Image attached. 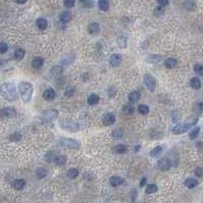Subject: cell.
<instances>
[{"mask_svg": "<svg viewBox=\"0 0 203 203\" xmlns=\"http://www.w3.org/2000/svg\"><path fill=\"white\" fill-rule=\"evenodd\" d=\"M0 94L4 97L6 101H14V100L17 99V91L16 87L13 83H10V82H7V83H4L0 86Z\"/></svg>", "mask_w": 203, "mask_h": 203, "instance_id": "6da1fadb", "label": "cell"}, {"mask_svg": "<svg viewBox=\"0 0 203 203\" xmlns=\"http://www.w3.org/2000/svg\"><path fill=\"white\" fill-rule=\"evenodd\" d=\"M19 91L24 102L29 103L32 100L33 94H34V86L32 83L28 81H22L19 84Z\"/></svg>", "mask_w": 203, "mask_h": 203, "instance_id": "7a4b0ae2", "label": "cell"}, {"mask_svg": "<svg viewBox=\"0 0 203 203\" xmlns=\"http://www.w3.org/2000/svg\"><path fill=\"white\" fill-rule=\"evenodd\" d=\"M197 121H198V119H195L194 121L191 123H183V124L176 125L175 127H173L172 132H173L174 134H182V133H185L187 130H189L190 128H192L193 126H195Z\"/></svg>", "mask_w": 203, "mask_h": 203, "instance_id": "3957f363", "label": "cell"}, {"mask_svg": "<svg viewBox=\"0 0 203 203\" xmlns=\"http://www.w3.org/2000/svg\"><path fill=\"white\" fill-rule=\"evenodd\" d=\"M58 144L61 147H66V148H79V142L77 140L72 139V138H60L58 140Z\"/></svg>", "mask_w": 203, "mask_h": 203, "instance_id": "277c9868", "label": "cell"}, {"mask_svg": "<svg viewBox=\"0 0 203 203\" xmlns=\"http://www.w3.org/2000/svg\"><path fill=\"white\" fill-rule=\"evenodd\" d=\"M60 126L61 128L70 131V132H76L79 130V124L73 120H63L60 122Z\"/></svg>", "mask_w": 203, "mask_h": 203, "instance_id": "5b68a950", "label": "cell"}, {"mask_svg": "<svg viewBox=\"0 0 203 203\" xmlns=\"http://www.w3.org/2000/svg\"><path fill=\"white\" fill-rule=\"evenodd\" d=\"M143 80H144V84H145V86L147 87L148 91H155V88L156 86V80L152 75H150L149 73H146L145 75L143 76Z\"/></svg>", "mask_w": 203, "mask_h": 203, "instance_id": "8992f818", "label": "cell"}, {"mask_svg": "<svg viewBox=\"0 0 203 203\" xmlns=\"http://www.w3.org/2000/svg\"><path fill=\"white\" fill-rule=\"evenodd\" d=\"M57 116H58L57 110H49V111L44 113V115L42 117V121H43V123L52 122L57 118Z\"/></svg>", "mask_w": 203, "mask_h": 203, "instance_id": "52a82bcc", "label": "cell"}, {"mask_svg": "<svg viewBox=\"0 0 203 203\" xmlns=\"http://www.w3.org/2000/svg\"><path fill=\"white\" fill-rule=\"evenodd\" d=\"M0 117L1 118H8V119H11V118L16 117V111L12 108H5V109H2L0 111Z\"/></svg>", "mask_w": 203, "mask_h": 203, "instance_id": "ba28073f", "label": "cell"}, {"mask_svg": "<svg viewBox=\"0 0 203 203\" xmlns=\"http://www.w3.org/2000/svg\"><path fill=\"white\" fill-rule=\"evenodd\" d=\"M158 167L161 171H168L171 168V161L168 158H163L158 161Z\"/></svg>", "mask_w": 203, "mask_h": 203, "instance_id": "9c48e42d", "label": "cell"}, {"mask_svg": "<svg viewBox=\"0 0 203 203\" xmlns=\"http://www.w3.org/2000/svg\"><path fill=\"white\" fill-rule=\"evenodd\" d=\"M116 121V117H115L114 114H112V113H108L104 116L103 118V123H104V125L106 126H110V125H113Z\"/></svg>", "mask_w": 203, "mask_h": 203, "instance_id": "30bf717a", "label": "cell"}, {"mask_svg": "<svg viewBox=\"0 0 203 203\" xmlns=\"http://www.w3.org/2000/svg\"><path fill=\"white\" fill-rule=\"evenodd\" d=\"M55 96H56V92L52 87L47 88L43 94V97L46 100V101H53V100L55 99Z\"/></svg>", "mask_w": 203, "mask_h": 203, "instance_id": "8fae6325", "label": "cell"}, {"mask_svg": "<svg viewBox=\"0 0 203 203\" xmlns=\"http://www.w3.org/2000/svg\"><path fill=\"white\" fill-rule=\"evenodd\" d=\"M100 25L97 24V22H91V24L88 25V27H87V32L89 33L91 35H97L100 33Z\"/></svg>", "mask_w": 203, "mask_h": 203, "instance_id": "7c38bea8", "label": "cell"}, {"mask_svg": "<svg viewBox=\"0 0 203 203\" xmlns=\"http://www.w3.org/2000/svg\"><path fill=\"white\" fill-rule=\"evenodd\" d=\"M122 62V55L120 54H113L110 57V64L112 66H119Z\"/></svg>", "mask_w": 203, "mask_h": 203, "instance_id": "4fadbf2b", "label": "cell"}, {"mask_svg": "<svg viewBox=\"0 0 203 203\" xmlns=\"http://www.w3.org/2000/svg\"><path fill=\"white\" fill-rule=\"evenodd\" d=\"M127 41H128L127 35L123 34V35H121V36H119V37H118L117 44H118V46H119V47L121 48V49H124V48L127 47Z\"/></svg>", "mask_w": 203, "mask_h": 203, "instance_id": "5bb4252c", "label": "cell"}, {"mask_svg": "<svg viewBox=\"0 0 203 203\" xmlns=\"http://www.w3.org/2000/svg\"><path fill=\"white\" fill-rule=\"evenodd\" d=\"M123 182H124V180L119 176H113V177H111V179H110V184H111V186H113V187L120 186Z\"/></svg>", "mask_w": 203, "mask_h": 203, "instance_id": "9a60e30c", "label": "cell"}, {"mask_svg": "<svg viewBox=\"0 0 203 203\" xmlns=\"http://www.w3.org/2000/svg\"><path fill=\"white\" fill-rule=\"evenodd\" d=\"M140 97H141L140 92L137 91H135L130 92V94H128V100H129V102H131V103H135V102L139 101Z\"/></svg>", "mask_w": 203, "mask_h": 203, "instance_id": "2e32d148", "label": "cell"}, {"mask_svg": "<svg viewBox=\"0 0 203 203\" xmlns=\"http://www.w3.org/2000/svg\"><path fill=\"white\" fill-rule=\"evenodd\" d=\"M99 102H100V97L97 94H91L87 97V104H88L89 106H94V105H97Z\"/></svg>", "mask_w": 203, "mask_h": 203, "instance_id": "e0dca14e", "label": "cell"}, {"mask_svg": "<svg viewBox=\"0 0 203 203\" xmlns=\"http://www.w3.org/2000/svg\"><path fill=\"white\" fill-rule=\"evenodd\" d=\"M36 25H37V27L39 28V30H44L47 29L48 22L45 19H42V17H41V19H38L37 20H36Z\"/></svg>", "mask_w": 203, "mask_h": 203, "instance_id": "ac0fdd59", "label": "cell"}, {"mask_svg": "<svg viewBox=\"0 0 203 203\" xmlns=\"http://www.w3.org/2000/svg\"><path fill=\"white\" fill-rule=\"evenodd\" d=\"M190 86L193 89H200L201 87V81L198 77H192L190 80Z\"/></svg>", "mask_w": 203, "mask_h": 203, "instance_id": "d6986e66", "label": "cell"}, {"mask_svg": "<svg viewBox=\"0 0 203 203\" xmlns=\"http://www.w3.org/2000/svg\"><path fill=\"white\" fill-rule=\"evenodd\" d=\"M59 19H60L63 24H66V22L71 20V13L68 11H63L62 13H60V15H59Z\"/></svg>", "mask_w": 203, "mask_h": 203, "instance_id": "ffe728a7", "label": "cell"}, {"mask_svg": "<svg viewBox=\"0 0 203 203\" xmlns=\"http://www.w3.org/2000/svg\"><path fill=\"white\" fill-rule=\"evenodd\" d=\"M30 64H32V66H33L34 68L39 69V68H41V67L43 66V64H44V59H43V58H41V57H37V58L33 59L32 62H30Z\"/></svg>", "mask_w": 203, "mask_h": 203, "instance_id": "44dd1931", "label": "cell"}, {"mask_svg": "<svg viewBox=\"0 0 203 203\" xmlns=\"http://www.w3.org/2000/svg\"><path fill=\"white\" fill-rule=\"evenodd\" d=\"M177 60L174 58H168L166 59V61H164V66H166L167 68H170V69H173L177 66Z\"/></svg>", "mask_w": 203, "mask_h": 203, "instance_id": "7402d4cb", "label": "cell"}, {"mask_svg": "<svg viewBox=\"0 0 203 203\" xmlns=\"http://www.w3.org/2000/svg\"><path fill=\"white\" fill-rule=\"evenodd\" d=\"M25 182L22 179L15 180V181L12 182V187H13L15 190H22L25 187Z\"/></svg>", "mask_w": 203, "mask_h": 203, "instance_id": "603a6c76", "label": "cell"}, {"mask_svg": "<svg viewBox=\"0 0 203 203\" xmlns=\"http://www.w3.org/2000/svg\"><path fill=\"white\" fill-rule=\"evenodd\" d=\"M62 71H63V66H61V65H56V66H54V67L51 69V75L52 76H58V75H60L61 73H62Z\"/></svg>", "mask_w": 203, "mask_h": 203, "instance_id": "cb8c5ba5", "label": "cell"}, {"mask_svg": "<svg viewBox=\"0 0 203 203\" xmlns=\"http://www.w3.org/2000/svg\"><path fill=\"white\" fill-rule=\"evenodd\" d=\"M197 185H198V181H197L196 179H187L186 181H185V186L189 189L195 188Z\"/></svg>", "mask_w": 203, "mask_h": 203, "instance_id": "d4e9b609", "label": "cell"}, {"mask_svg": "<svg viewBox=\"0 0 203 203\" xmlns=\"http://www.w3.org/2000/svg\"><path fill=\"white\" fill-rule=\"evenodd\" d=\"M163 150H164L163 146H161V145H158V146H155V147L150 151V155L152 156V158H156V156H158L160 155H161Z\"/></svg>", "mask_w": 203, "mask_h": 203, "instance_id": "484cf974", "label": "cell"}, {"mask_svg": "<svg viewBox=\"0 0 203 203\" xmlns=\"http://www.w3.org/2000/svg\"><path fill=\"white\" fill-rule=\"evenodd\" d=\"M113 150L115 151L116 153H119V155H123L127 151V146L124 144H118L113 148Z\"/></svg>", "mask_w": 203, "mask_h": 203, "instance_id": "4316f807", "label": "cell"}, {"mask_svg": "<svg viewBox=\"0 0 203 203\" xmlns=\"http://www.w3.org/2000/svg\"><path fill=\"white\" fill-rule=\"evenodd\" d=\"M161 60V57L160 55H148L147 58H146V61L149 63H156L160 62Z\"/></svg>", "mask_w": 203, "mask_h": 203, "instance_id": "83f0119b", "label": "cell"}, {"mask_svg": "<svg viewBox=\"0 0 203 203\" xmlns=\"http://www.w3.org/2000/svg\"><path fill=\"white\" fill-rule=\"evenodd\" d=\"M156 191H158V186H156V185L149 184L146 186V189H145L146 194H153V193H155Z\"/></svg>", "mask_w": 203, "mask_h": 203, "instance_id": "f1b7e54d", "label": "cell"}, {"mask_svg": "<svg viewBox=\"0 0 203 203\" xmlns=\"http://www.w3.org/2000/svg\"><path fill=\"white\" fill-rule=\"evenodd\" d=\"M25 51L24 49H17L14 52V58L16 59V60H22V59L25 57Z\"/></svg>", "mask_w": 203, "mask_h": 203, "instance_id": "f546056e", "label": "cell"}, {"mask_svg": "<svg viewBox=\"0 0 203 203\" xmlns=\"http://www.w3.org/2000/svg\"><path fill=\"white\" fill-rule=\"evenodd\" d=\"M66 161H67V158H66V156L64 155H57L55 158V160H54V163L56 164H58V166H62L66 163Z\"/></svg>", "mask_w": 203, "mask_h": 203, "instance_id": "4dcf8cb0", "label": "cell"}, {"mask_svg": "<svg viewBox=\"0 0 203 203\" xmlns=\"http://www.w3.org/2000/svg\"><path fill=\"white\" fill-rule=\"evenodd\" d=\"M138 112L140 113L141 115H147L148 113H149V108L148 106H146V105H139L138 106Z\"/></svg>", "mask_w": 203, "mask_h": 203, "instance_id": "1f68e13d", "label": "cell"}, {"mask_svg": "<svg viewBox=\"0 0 203 203\" xmlns=\"http://www.w3.org/2000/svg\"><path fill=\"white\" fill-rule=\"evenodd\" d=\"M36 175H37V177L39 179L45 178V177L47 176V170L44 168H39L37 170V172H36Z\"/></svg>", "mask_w": 203, "mask_h": 203, "instance_id": "d6a6232c", "label": "cell"}, {"mask_svg": "<svg viewBox=\"0 0 203 203\" xmlns=\"http://www.w3.org/2000/svg\"><path fill=\"white\" fill-rule=\"evenodd\" d=\"M56 156H57V155H56L55 151L51 150V151H49V152H47V155L45 156V160L49 161V163H51V161H54Z\"/></svg>", "mask_w": 203, "mask_h": 203, "instance_id": "836d02e7", "label": "cell"}, {"mask_svg": "<svg viewBox=\"0 0 203 203\" xmlns=\"http://www.w3.org/2000/svg\"><path fill=\"white\" fill-rule=\"evenodd\" d=\"M199 132H200V127L194 128V129H192V130H191V132L189 133V137L191 138V139H195V138L198 137Z\"/></svg>", "mask_w": 203, "mask_h": 203, "instance_id": "e575fe53", "label": "cell"}, {"mask_svg": "<svg viewBox=\"0 0 203 203\" xmlns=\"http://www.w3.org/2000/svg\"><path fill=\"white\" fill-rule=\"evenodd\" d=\"M78 176V171L76 169H70L67 172V177L69 179H75Z\"/></svg>", "mask_w": 203, "mask_h": 203, "instance_id": "d590c367", "label": "cell"}, {"mask_svg": "<svg viewBox=\"0 0 203 203\" xmlns=\"http://www.w3.org/2000/svg\"><path fill=\"white\" fill-rule=\"evenodd\" d=\"M122 135H123V130L122 129L117 128V129L112 131V136L114 138H116V139H120V138L122 137Z\"/></svg>", "mask_w": 203, "mask_h": 203, "instance_id": "8d00e7d4", "label": "cell"}, {"mask_svg": "<svg viewBox=\"0 0 203 203\" xmlns=\"http://www.w3.org/2000/svg\"><path fill=\"white\" fill-rule=\"evenodd\" d=\"M109 2L106 1V0H101V1H99V7L101 8L102 10H108L109 9Z\"/></svg>", "mask_w": 203, "mask_h": 203, "instance_id": "74e56055", "label": "cell"}, {"mask_svg": "<svg viewBox=\"0 0 203 203\" xmlns=\"http://www.w3.org/2000/svg\"><path fill=\"white\" fill-rule=\"evenodd\" d=\"M153 13H155V16L160 17L164 13V7H161V6H158L155 8V11H153Z\"/></svg>", "mask_w": 203, "mask_h": 203, "instance_id": "f35d334b", "label": "cell"}, {"mask_svg": "<svg viewBox=\"0 0 203 203\" xmlns=\"http://www.w3.org/2000/svg\"><path fill=\"white\" fill-rule=\"evenodd\" d=\"M123 112H124L126 115L133 114V113H134V107L131 106V105H127V106L124 107V109H123Z\"/></svg>", "mask_w": 203, "mask_h": 203, "instance_id": "ab89813d", "label": "cell"}, {"mask_svg": "<svg viewBox=\"0 0 203 203\" xmlns=\"http://www.w3.org/2000/svg\"><path fill=\"white\" fill-rule=\"evenodd\" d=\"M9 138H10V140H12V141H19L22 138V135L20 134L19 132H14L13 134H11L9 136Z\"/></svg>", "mask_w": 203, "mask_h": 203, "instance_id": "60d3db41", "label": "cell"}, {"mask_svg": "<svg viewBox=\"0 0 203 203\" xmlns=\"http://www.w3.org/2000/svg\"><path fill=\"white\" fill-rule=\"evenodd\" d=\"M74 92H75V87L70 86V87H68V88L65 91V92H64V96L67 97H70L73 96Z\"/></svg>", "mask_w": 203, "mask_h": 203, "instance_id": "b9f144b4", "label": "cell"}, {"mask_svg": "<svg viewBox=\"0 0 203 203\" xmlns=\"http://www.w3.org/2000/svg\"><path fill=\"white\" fill-rule=\"evenodd\" d=\"M194 71L196 73H198L199 75H202L203 74V66L200 63H196L194 65Z\"/></svg>", "mask_w": 203, "mask_h": 203, "instance_id": "7bdbcfd3", "label": "cell"}, {"mask_svg": "<svg viewBox=\"0 0 203 203\" xmlns=\"http://www.w3.org/2000/svg\"><path fill=\"white\" fill-rule=\"evenodd\" d=\"M7 50H8V46H7L6 43L4 42H1L0 43V54H4L7 52Z\"/></svg>", "mask_w": 203, "mask_h": 203, "instance_id": "ee69618b", "label": "cell"}, {"mask_svg": "<svg viewBox=\"0 0 203 203\" xmlns=\"http://www.w3.org/2000/svg\"><path fill=\"white\" fill-rule=\"evenodd\" d=\"M73 60H74V56H73V57H72V56H70V57H66V58L62 61V62H61V64H65V66H66V65H69V64L72 62Z\"/></svg>", "mask_w": 203, "mask_h": 203, "instance_id": "f6af8a7d", "label": "cell"}, {"mask_svg": "<svg viewBox=\"0 0 203 203\" xmlns=\"http://www.w3.org/2000/svg\"><path fill=\"white\" fill-rule=\"evenodd\" d=\"M116 92H117V91H116V88H115V87H110L109 89H108V94H109V97H114V96H116Z\"/></svg>", "mask_w": 203, "mask_h": 203, "instance_id": "bcb514c9", "label": "cell"}, {"mask_svg": "<svg viewBox=\"0 0 203 203\" xmlns=\"http://www.w3.org/2000/svg\"><path fill=\"white\" fill-rule=\"evenodd\" d=\"M74 4H75V2H74L73 0H68V1L64 2V6L67 7V8H71V7H73Z\"/></svg>", "mask_w": 203, "mask_h": 203, "instance_id": "7dc6e473", "label": "cell"}, {"mask_svg": "<svg viewBox=\"0 0 203 203\" xmlns=\"http://www.w3.org/2000/svg\"><path fill=\"white\" fill-rule=\"evenodd\" d=\"M172 116H173V121H174V122H177L178 120H180V118H181V115H180V113L178 114V112H177V111L173 112Z\"/></svg>", "mask_w": 203, "mask_h": 203, "instance_id": "c3c4849f", "label": "cell"}, {"mask_svg": "<svg viewBox=\"0 0 203 203\" xmlns=\"http://www.w3.org/2000/svg\"><path fill=\"white\" fill-rule=\"evenodd\" d=\"M195 175H196L197 177H201L202 175H203L202 168H200V167H198V168L195 169Z\"/></svg>", "mask_w": 203, "mask_h": 203, "instance_id": "681fc988", "label": "cell"}, {"mask_svg": "<svg viewBox=\"0 0 203 203\" xmlns=\"http://www.w3.org/2000/svg\"><path fill=\"white\" fill-rule=\"evenodd\" d=\"M158 3V5H160V6L164 7V6H167V5L169 4V1H161V0H160Z\"/></svg>", "mask_w": 203, "mask_h": 203, "instance_id": "f907efd6", "label": "cell"}, {"mask_svg": "<svg viewBox=\"0 0 203 203\" xmlns=\"http://www.w3.org/2000/svg\"><path fill=\"white\" fill-rule=\"evenodd\" d=\"M145 184H146V178H142V180H141L140 182V187H143Z\"/></svg>", "mask_w": 203, "mask_h": 203, "instance_id": "816d5d0a", "label": "cell"}, {"mask_svg": "<svg viewBox=\"0 0 203 203\" xmlns=\"http://www.w3.org/2000/svg\"><path fill=\"white\" fill-rule=\"evenodd\" d=\"M140 149V145H136V147H135V150L137 151V150H139Z\"/></svg>", "mask_w": 203, "mask_h": 203, "instance_id": "f5cc1de1", "label": "cell"}]
</instances>
